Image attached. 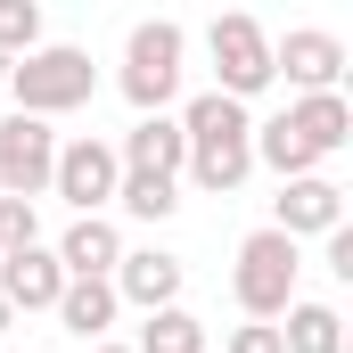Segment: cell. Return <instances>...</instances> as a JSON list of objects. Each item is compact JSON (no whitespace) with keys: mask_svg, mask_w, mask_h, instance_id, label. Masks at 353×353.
Returning a JSON list of instances; mask_svg holds the SVG:
<instances>
[{"mask_svg":"<svg viewBox=\"0 0 353 353\" xmlns=\"http://www.w3.org/2000/svg\"><path fill=\"white\" fill-rule=\"evenodd\" d=\"M181 140H189L181 173L197 181L205 197H230L239 181L255 173V107L230 99V90H197V99H181Z\"/></svg>","mask_w":353,"mask_h":353,"instance_id":"6da1fadb","label":"cell"},{"mask_svg":"<svg viewBox=\"0 0 353 353\" xmlns=\"http://www.w3.org/2000/svg\"><path fill=\"white\" fill-rule=\"evenodd\" d=\"M8 99L25 107V115H74V107H90V90H99V66H90V50H74V41H33L25 58H8Z\"/></svg>","mask_w":353,"mask_h":353,"instance_id":"7a4b0ae2","label":"cell"},{"mask_svg":"<svg viewBox=\"0 0 353 353\" xmlns=\"http://www.w3.org/2000/svg\"><path fill=\"white\" fill-rule=\"evenodd\" d=\"M181 74H189V33H181L173 17H148V25L123 33V74H115V90L132 99V115H165L181 99Z\"/></svg>","mask_w":353,"mask_h":353,"instance_id":"3957f363","label":"cell"},{"mask_svg":"<svg viewBox=\"0 0 353 353\" xmlns=\"http://www.w3.org/2000/svg\"><path fill=\"white\" fill-rule=\"evenodd\" d=\"M296 279H304V239H288V230H271V222L239 239L230 296H239V312H247V321H279V312L296 304Z\"/></svg>","mask_w":353,"mask_h":353,"instance_id":"277c9868","label":"cell"},{"mask_svg":"<svg viewBox=\"0 0 353 353\" xmlns=\"http://www.w3.org/2000/svg\"><path fill=\"white\" fill-rule=\"evenodd\" d=\"M205 58H214V90H230V99H263L271 90V33L247 8H222L205 25Z\"/></svg>","mask_w":353,"mask_h":353,"instance_id":"5b68a950","label":"cell"},{"mask_svg":"<svg viewBox=\"0 0 353 353\" xmlns=\"http://www.w3.org/2000/svg\"><path fill=\"white\" fill-rule=\"evenodd\" d=\"M115 181H123V157H115V140H99V132H74V140H58L50 197H66L74 214H107V205H115Z\"/></svg>","mask_w":353,"mask_h":353,"instance_id":"8992f818","label":"cell"},{"mask_svg":"<svg viewBox=\"0 0 353 353\" xmlns=\"http://www.w3.org/2000/svg\"><path fill=\"white\" fill-rule=\"evenodd\" d=\"M50 165H58V132L50 115H0V189L8 197H50Z\"/></svg>","mask_w":353,"mask_h":353,"instance_id":"52a82bcc","label":"cell"},{"mask_svg":"<svg viewBox=\"0 0 353 353\" xmlns=\"http://www.w3.org/2000/svg\"><path fill=\"white\" fill-rule=\"evenodd\" d=\"M345 66H353L345 41L321 33V25H288V33L271 41V83H288V90H337Z\"/></svg>","mask_w":353,"mask_h":353,"instance_id":"ba28073f","label":"cell"},{"mask_svg":"<svg viewBox=\"0 0 353 353\" xmlns=\"http://www.w3.org/2000/svg\"><path fill=\"white\" fill-rule=\"evenodd\" d=\"M345 222V189L329 173H296L279 181V197H271V230H288V239H321V230H337Z\"/></svg>","mask_w":353,"mask_h":353,"instance_id":"9c48e42d","label":"cell"},{"mask_svg":"<svg viewBox=\"0 0 353 353\" xmlns=\"http://www.w3.org/2000/svg\"><path fill=\"white\" fill-rule=\"evenodd\" d=\"M107 279H115V296H123V304L157 312V304H181V288H189V263H181V255H165V247H123Z\"/></svg>","mask_w":353,"mask_h":353,"instance_id":"30bf717a","label":"cell"},{"mask_svg":"<svg viewBox=\"0 0 353 353\" xmlns=\"http://www.w3.org/2000/svg\"><path fill=\"white\" fill-rule=\"evenodd\" d=\"M58 288H66V263L41 239L33 247H0V296H8V312H50Z\"/></svg>","mask_w":353,"mask_h":353,"instance_id":"8fae6325","label":"cell"},{"mask_svg":"<svg viewBox=\"0 0 353 353\" xmlns=\"http://www.w3.org/2000/svg\"><path fill=\"white\" fill-rule=\"evenodd\" d=\"M50 312H58V329H74V337L90 345V337H107V329L123 321V296H115L107 271H66V288H58Z\"/></svg>","mask_w":353,"mask_h":353,"instance_id":"7c38bea8","label":"cell"},{"mask_svg":"<svg viewBox=\"0 0 353 353\" xmlns=\"http://www.w3.org/2000/svg\"><path fill=\"white\" fill-rule=\"evenodd\" d=\"M115 157H123V173H173L181 181V157H189V140H181V115H140L123 140H115Z\"/></svg>","mask_w":353,"mask_h":353,"instance_id":"4fadbf2b","label":"cell"},{"mask_svg":"<svg viewBox=\"0 0 353 353\" xmlns=\"http://www.w3.org/2000/svg\"><path fill=\"white\" fill-rule=\"evenodd\" d=\"M288 123H296V132L312 140V157H321V165L353 148V107H345V90H296Z\"/></svg>","mask_w":353,"mask_h":353,"instance_id":"5bb4252c","label":"cell"},{"mask_svg":"<svg viewBox=\"0 0 353 353\" xmlns=\"http://www.w3.org/2000/svg\"><path fill=\"white\" fill-rule=\"evenodd\" d=\"M50 255L66 271H115V255H123V230L107 222V214H74L58 239H50Z\"/></svg>","mask_w":353,"mask_h":353,"instance_id":"9a60e30c","label":"cell"},{"mask_svg":"<svg viewBox=\"0 0 353 353\" xmlns=\"http://www.w3.org/2000/svg\"><path fill=\"white\" fill-rule=\"evenodd\" d=\"M279 345L288 353H345V312L321 304V296H296L279 312Z\"/></svg>","mask_w":353,"mask_h":353,"instance_id":"2e32d148","label":"cell"},{"mask_svg":"<svg viewBox=\"0 0 353 353\" xmlns=\"http://www.w3.org/2000/svg\"><path fill=\"white\" fill-rule=\"evenodd\" d=\"M132 353H214V345H205V321H197L189 304H157V312L140 321Z\"/></svg>","mask_w":353,"mask_h":353,"instance_id":"e0dca14e","label":"cell"},{"mask_svg":"<svg viewBox=\"0 0 353 353\" xmlns=\"http://www.w3.org/2000/svg\"><path fill=\"white\" fill-rule=\"evenodd\" d=\"M255 165H271L279 181H296V173H321V157H312V140L288 123V115H263L255 123Z\"/></svg>","mask_w":353,"mask_h":353,"instance_id":"ac0fdd59","label":"cell"},{"mask_svg":"<svg viewBox=\"0 0 353 353\" xmlns=\"http://www.w3.org/2000/svg\"><path fill=\"white\" fill-rule=\"evenodd\" d=\"M115 205H123L132 222H173L181 214V181L173 173H123L115 181Z\"/></svg>","mask_w":353,"mask_h":353,"instance_id":"d6986e66","label":"cell"},{"mask_svg":"<svg viewBox=\"0 0 353 353\" xmlns=\"http://www.w3.org/2000/svg\"><path fill=\"white\" fill-rule=\"evenodd\" d=\"M33 41H50V33H41V0H0V50L25 58Z\"/></svg>","mask_w":353,"mask_h":353,"instance_id":"ffe728a7","label":"cell"},{"mask_svg":"<svg viewBox=\"0 0 353 353\" xmlns=\"http://www.w3.org/2000/svg\"><path fill=\"white\" fill-rule=\"evenodd\" d=\"M33 239H41L33 197H8V189H0V247H33Z\"/></svg>","mask_w":353,"mask_h":353,"instance_id":"44dd1931","label":"cell"},{"mask_svg":"<svg viewBox=\"0 0 353 353\" xmlns=\"http://www.w3.org/2000/svg\"><path fill=\"white\" fill-rule=\"evenodd\" d=\"M222 353H288V345H279V321H239L222 329Z\"/></svg>","mask_w":353,"mask_h":353,"instance_id":"7402d4cb","label":"cell"},{"mask_svg":"<svg viewBox=\"0 0 353 353\" xmlns=\"http://www.w3.org/2000/svg\"><path fill=\"white\" fill-rule=\"evenodd\" d=\"M321 247H329V271H337V279H353V222L321 230Z\"/></svg>","mask_w":353,"mask_h":353,"instance_id":"603a6c76","label":"cell"},{"mask_svg":"<svg viewBox=\"0 0 353 353\" xmlns=\"http://www.w3.org/2000/svg\"><path fill=\"white\" fill-rule=\"evenodd\" d=\"M83 353H132V345H115V337H90V345Z\"/></svg>","mask_w":353,"mask_h":353,"instance_id":"cb8c5ba5","label":"cell"},{"mask_svg":"<svg viewBox=\"0 0 353 353\" xmlns=\"http://www.w3.org/2000/svg\"><path fill=\"white\" fill-rule=\"evenodd\" d=\"M8 329H17V312H8V296H0V337H8Z\"/></svg>","mask_w":353,"mask_h":353,"instance_id":"d4e9b609","label":"cell"},{"mask_svg":"<svg viewBox=\"0 0 353 353\" xmlns=\"http://www.w3.org/2000/svg\"><path fill=\"white\" fill-rule=\"evenodd\" d=\"M0 83H8V50H0Z\"/></svg>","mask_w":353,"mask_h":353,"instance_id":"484cf974","label":"cell"},{"mask_svg":"<svg viewBox=\"0 0 353 353\" xmlns=\"http://www.w3.org/2000/svg\"><path fill=\"white\" fill-rule=\"evenodd\" d=\"M25 353H33V345H25Z\"/></svg>","mask_w":353,"mask_h":353,"instance_id":"4316f807","label":"cell"}]
</instances>
